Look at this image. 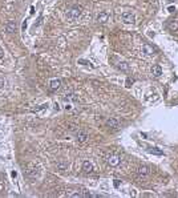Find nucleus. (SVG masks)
Masks as SVG:
<instances>
[{"label": "nucleus", "instance_id": "obj_1", "mask_svg": "<svg viewBox=\"0 0 178 198\" xmlns=\"http://www.w3.org/2000/svg\"><path fill=\"white\" fill-rule=\"evenodd\" d=\"M67 19L68 20H71V21H74V20H77L81 16V7H73V8H71L69 11L67 12Z\"/></svg>", "mask_w": 178, "mask_h": 198}, {"label": "nucleus", "instance_id": "obj_2", "mask_svg": "<svg viewBox=\"0 0 178 198\" xmlns=\"http://www.w3.org/2000/svg\"><path fill=\"white\" fill-rule=\"evenodd\" d=\"M142 53L146 54V56H153V54H156V48L150 44H143L142 45Z\"/></svg>", "mask_w": 178, "mask_h": 198}, {"label": "nucleus", "instance_id": "obj_3", "mask_svg": "<svg viewBox=\"0 0 178 198\" xmlns=\"http://www.w3.org/2000/svg\"><path fill=\"white\" fill-rule=\"evenodd\" d=\"M121 18H122V21L126 23V24H133V23L136 21L134 15H133V13H130V12H124Z\"/></svg>", "mask_w": 178, "mask_h": 198}, {"label": "nucleus", "instance_id": "obj_4", "mask_svg": "<svg viewBox=\"0 0 178 198\" xmlns=\"http://www.w3.org/2000/svg\"><path fill=\"white\" fill-rule=\"evenodd\" d=\"M76 140H77V142H80V144L87 142L88 141V133L85 130H79L76 133Z\"/></svg>", "mask_w": 178, "mask_h": 198}, {"label": "nucleus", "instance_id": "obj_5", "mask_svg": "<svg viewBox=\"0 0 178 198\" xmlns=\"http://www.w3.org/2000/svg\"><path fill=\"white\" fill-rule=\"evenodd\" d=\"M107 161L110 166H117V165H120V162H121V158H120L118 156H116V154H112V156L108 157Z\"/></svg>", "mask_w": 178, "mask_h": 198}, {"label": "nucleus", "instance_id": "obj_6", "mask_svg": "<svg viewBox=\"0 0 178 198\" xmlns=\"http://www.w3.org/2000/svg\"><path fill=\"white\" fill-rule=\"evenodd\" d=\"M107 126L110 129H118L120 126V121L117 119H114V117H110V119L107 120Z\"/></svg>", "mask_w": 178, "mask_h": 198}, {"label": "nucleus", "instance_id": "obj_7", "mask_svg": "<svg viewBox=\"0 0 178 198\" xmlns=\"http://www.w3.org/2000/svg\"><path fill=\"white\" fill-rule=\"evenodd\" d=\"M149 173H150V170H149L148 166H140L137 169V176L141 177V178H145L146 176H149Z\"/></svg>", "mask_w": 178, "mask_h": 198}, {"label": "nucleus", "instance_id": "obj_8", "mask_svg": "<svg viewBox=\"0 0 178 198\" xmlns=\"http://www.w3.org/2000/svg\"><path fill=\"white\" fill-rule=\"evenodd\" d=\"M49 88L52 91H57L61 88V80L60 79H52L49 81Z\"/></svg>", "mask_w": 178, "mask_h": 198}, {"label": "nucleus", "instance_id": "obj_9", "mask_svg": "<svg viewBox=\"0 0 178 198\" xmlns=\"http://www.w3.org/2000/svg\"><path fill=\"white\" fill-rule=\"evenodd\" d=\"M97 23H101V24H104V23H107L109 20V13L108 12H100L99 15H97Z\"/></svg>", "mask_w": 178, "mask_h": 198}, {"label": "nucleus", "instance_id": "obj_10", "mask_svg": "<svg viewBox=\"0 0 178 198\" xmlns=\"http://www.w3.org/2000/svg\"><path fill=\"white\" fill-rule=\"evenodd\" d=\"M150 72H152V76L153 77H160L161 74H162V68H161L160 65H153Z\"/></svg>", "mask_w": 178, "mask_h": 198}, {"label": "nucleus", "instance_id": "obj_11", "mask_svg": "<svg viewBox=\"0 0 178 198\" xmlns=\"http://www.w3.org/2000/svg\"><path fill=\"white\" fill-rule=\"evenodd\" d=\"M93 163L89 162V161H84L82 162V170L85 172V173H92L93 172Z\"/></svg>", "mask_w": 178, "mask_h": 198}, {"label": "nucleus", "instance_id": "obj_12", "mask_svg": "<svg viewBox=\"0 0 178 198\" xmlns=\"http://www.w3.org/2000/svg\"><path fill=\"white\" fill-rule=\"evenodd\" d=\"M5 29H7V32L8 33H12V32H15L16 31V23L15 21H8L7 23V25H5Z\"/></svg>", "mask_w": 178, "mask_h": 198}, {"label": "nucleus", "instance_id": "obj_13", "mask_svg": "<svg viewBox=\"0 0 178 198\" xmlns=\"http://www.w3.org/2000/svg\"><path fill=\"white\" fill-rule=\"evenodd\" d=\"M117 68L121 69V71H124V72H128V71H129V64H128V63H125V61H118V63H117Z\"/></svg>", "mask_w": 178, "mask_h": 198}, {"label": "nucleus", "instance_id": "obj_14", "mask_svg": "<svg viewBox=\"0 0 178 198\" xmlns=\"http://www.w3.org/2000/svg\"><path fill=\"white\" fill-rule=\"evenodd\" d=\"M64 100L65 101H68V100H69V101H77V97H76V94L74 93H65L64 94Z\"/></svg>", "mask_w": 178, "mask_h": 198}, {"label": "nucleus", "instance_id": "obj_15", "mask_svg": "<svg viewBox=\"0 0 178 198\" xmlns=\"http://www.w3.org/2000/svg\"><path fill=\"white\" fill-rule=\"evenodd\" d=\"M149 153L157 154V156H162V154H163V152H162V150H158L157 148H149Z\"/></svg>", "mask_w": 178, "mask_h": 198}, {"label": "nucleus", "instance_id": "obj_16", "mask_svg": "<svg viewBox=\"0 0 178 198\" xmlns=\"http://www.w3.org/2000/svg\"><path fill=\"white\" fill-rule=\"evenodd\" d=\"M169 28H170L171 31H178V23H177V21L169 23Z\"/></svg>", "mask_w": 178, "mask_h": 198}, {"label": "nucleus", "instance_id": "obj_17", "mask_svg": "<svg viewBox=\"0 0 178 198\" xmlns=\"http://www.w3.org/2000/svg\"><path fill=\"white\" fill-rule=\"evenodd\" d=\"M48 107V105L47 104H43V105H39V107H37V108H35V109H33V112H40V110H43V109H45V108H47Z\"/></svg>", "mask_w": 178, "mask_h": 198}, {"label": "nucleus", "instance_id": "obj_18", "mask_svg": "<svg viewBox=\"0 0 178 198\" xmlns=\"http://www.w3.org/2000/svg\"><path fill=\"white\" fill-rule=\"evenodd\" d=\"M132 84H133V80H132V79H126V87L129 88Z\"/></svg>", "mask_w": 178, "mask_h": 198}, {"label": "nucleus", "instance_id": "obj_19", "mask_svg": "<svg viewBox=\"0 0 178 198\" xmlns=\"http://www.w3.org/2000/svg\"><path fill=\"white\" fill-rule=\"evenodd\" d=\"M120 186V181L118 180H114V188H118Z\"/></svg>", "mask_w": 178, "mask_h": 198}, {"label": "nucleus", "instance_id": "obj_20", "mask_svg": "<svg viewBox=\"0 0 178 198\" xmlns=\"http://www.w3.org/2000/svg\"><path fill=\"white\" fill-rule=\"evenodd\" d=\"M168 11H169V12H174V11H176V8H174V7H169Z\"/></svg>", "mask_w": 178, "mask_h": 198}, {"label": "nucleus", "instance_id": "obj_21", "mask_svg": "<svg viewBox=\"0 0 178 198\" xmlns=\"http://www.w3.org/2000/svg\"><path fill=\"white\" fill-rule=\"evenodd\" d=\"M65 109H67V110H71V109H72V105H71V104H67V105H65Z\"/></svg>", "mask_w": 178, "mask_h": 198}, {"label": "nucleus", "instance_id": "obj_22", "mask_svg": "<svg viewBox=\"0 0 178 198\" xmlns=\"http://www.w3.org/2000/svg\"><path fill=\"white\" fill-rule=\"evenodd\" d=\"M3 56H4V53H3V49H1V48H0V60L3 59Z\"/></svg>", "mask_w": 178, "mask_h": 198}, {"label": "nucleus", "instance_id": "obj_23", "mask_svg": "<svg viewBox=\"0 0 178 198\" xmlns=\"http://www.w3.org/2000/svg\"><path fill=\"white\" fill-rule=\"evenodd\" d=\"M3 85H4V81H3V80H0V87H3Z\"/></svg>", "mask_w": 178, "mask_h": 198}]
</instances>
